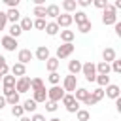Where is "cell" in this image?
<instances>
[{
  "label": "cell",
  "mask_w": 121,
  "mask_h": 121,
  "mask_svg": "<svg viewBox=\"0 0 121 121\" xmlns=\"http://www.w3.org/2000/svg\"><path fill=\"white\" fill-rule=\"evenodd\" d=\"M102 23L108 26V25H115L117 23V11L112 4H108L104 9H102Z\"/></svg>",
  "instance_id": "6da1fadb"
},
{
  "label": "cell",
  "mask_w": 121,
  "mask_h": 121,
  "mask_svg": "<svg viewBox=\"0 0 121 121\" xmlns=\"http://www.w3.org/2000/svg\"><path fill=\"white\" fill-rule=\"evenodd\" d=\"M62 96H64V89L60 85H51V89L47 91V100H51V102L59 104L62 100Z\"/></svg>",
  "instance_id": "7a4b0ae2"
},
{
  "label": "cell",
  "mask_w": 121,
  "mask_h": 121,
  "mask_svg": "<svg viewBox=\"0 0 121 121\" xmlns=\"http://www.w3.org/2000/svg\"><path fill=\"white\" fill-rule=\"evenodd\" d=\"M74 49H76L74 43H62V45H59V47H57V59H59V60L68 59V57L74 53Z\"/></svg>",
  "instance_id": "3957f363"
},
{
  "label": "cell",
  "mask_w": 121,
  "mask_h": 121,
  "mask_svg": "<svg viewBox=\"0 0 121 121\" xmlns=\"http://www.w3.org/2000/svg\"><path fill=\"white\" fill-rule=\"evenodd\" d=\"M62 89H64V93H74V91L78 89V78L72 76V74L64 76V79H62Z\"/></svg>",
  "instance_id": "277c9868"
},
{
  "label": "cell",
  "mask_w": 121,
  "mask_h": 121,
  "mask_svg": "<svg viewBox=\"0 0 121 121\" xmlns=\"http://www.w3.org/2000/svg\"><path fill=\"white\" fill-rule=\"evenodd\" d=\"M81 74L85 76L87 81H95V78H96V68H95V64H93L91 60L85 62V64H81Z\"/></svg>",
  "instance_id": "5b68a950"
},
{
  "label": "cell",
  "mask_w": 121,
  "mask_h": 121,
  "mask_svg": "<svg viewBox=\"0 0 121 121\" xmlns=\"http://www.w3.org/2000/svg\"><path fill=\"white\" fill-rule=\"evenodd\" d=\"M102 98H104V89L98 87V89H95L93 93H89V96H87V100H85L83 104H85V106H95V104L100 102Z\"/></svg>",
  "instance_id": "8992f818"
},
{
  "label": "cell",
  "mask_w": 121,
  "mask_h": 121,
  "mask_svg": "<svg viewBox=\"0 0 121 121\" xmlns=\"http://www.w3.org/2000/svg\"><path fill=\"white\" fill-rule=\"evenodd\" d=\"M15 91L21 95V93H26L30 91V78L28 76H23V78H17L15 81Z\"/></svg>",
  "instance_id": "52a82bcc"
},
{
  "label": "cell",
  "mask_w": 121,
  "mask_h": 121,
  "mask_svg": "<svg viewBox=\"0 0 121 121\" xmlns=\"http://www.w3.org/2000/svg\"><path fill=\"white\" fill-rule=\"evenodd\" d=\"M55 23H57V26L59 28H68L74 21H72V13H60L57 19H55Z\"/></svg>",
  "instance_id": "ba28073f"
},
{
  "label": "cell",
  "mask_w": 121,
  "mask_h": 121,
  "mask_svg": "<svg viewBox=\"0 0 121 121\" xmlns=\"http://www.w3.org/2000/svg\"><path fill=\"white\" fill-rule=\"evenodd\" d=\"M0 43L4 45V49L6 51H15L17 49V40L15 38H11V36H4V38H0Z\"/></svg>",
  "instance_id": "9c48e42d"
},
{
  "label": "cell",
  "mask_w": 121,
  "mask_h": 121,
  "mask_svg": "<svg viewBox=\"0 0 121 121\" xmlns=\"http://www.w3.org/2000/svg\"><path fill=\"white\" fill-rule=\"evenodd\" d=\"M34 59V53L30 51V49H19V53H17V60L21 62V64H26V62H30Z\"/></svg>",
  "instance_id": "30bf717a"
},
{
  "label": "cell",
  "mask_w": 121,
  "mask_h": 121,
  "mask_svg": "<svg viewBox=\"0 0 121 121\" xmlns=\"http://www.w3.org/2000/svg\"><path fill=\"white\" fill-rule=\"evenodd\" d=\"M104 95L108 96V98H119L121 96V89H119V85H115V83H110L108 87H106V91H104Z\"/></svg>",
  "instance_id": "8fae6325"
},
{
  "label": "cell",
  "mask_w": 121,
  "mask_h": 121,
  "mask_svg": "<svg viewBox=\"0 0 121 121\" xmlns=\"http://www.w3.org/2000/svg\"><path fill=\"white\" fill-rule=\"evenodd\" d=\"M34 57H36L38 60H43V62H45V60L51 57V55H49V47H47V45H40V47L34 51Z\"/></svg>",
  "instance_id": "7c38bea8"
},
{
  "label": "cell",
  "mask_w": 121,
  "mask_h": 121,
  "mask_svg": "<svg viewBox=\"0 0 121 121\" xmlns=\"http://www.w3.org/2000/svg\"><path fill=\"white\" fill-rule=\"evenodd\" d=\"M115 59H117V53H115L113 47H106V49L102 51V60H104V62L110 64V62H113Z\"/></svg>",
  "instance_id": "4fadbf2b"
},
{
  "label": "cell",
  "mask_w": 121,
  "mask_h": 121,
  "mask_svg": "<svg viewBox=\"0 0 121 121\" xmlns=\"http://www.w3.org/2000/svg\"><path fill=\"white\" fill-rule=\"evenodd\" d=\"M89 93H91V91H87L85 87H78L72 95H74V98H76L78 102H85V100H87V96H89Z\"/></svg>",
  "instance_id": "5bb4252c"
},
{
  "label": "cell",
  "mask_w": 121,
  "mask_h": 121,
  "mask_svg": "<svg viewBox=\"0 0 121 121\" xmlns=\"http://www.w3.org/2000/svg\"><path fill=\"white\" fill-rule=\"evenodd\" d=\"M60 15V8L57 6V4H49V6H45V17H53V19H57Z\"/></svg>",
  "instance_id": "9a60e30c"
},
{
  "label": "cell",
  "mask_w": 121,
  "mask_h": 121,
  "mask_svg": "<svg viewBox=\"0 0 121 121\" xmlns=\"http://www.w3.org/2000/svg\"><path fill=\"white\" fill-rule=\"evenodd\" d=\"M59 34H60V40H62V43H72V42H74V38H76V32H74V30H68V28L60 30Z\"/></svg>",
  "instance_id": "2e32d148"
},
{
  "label": "cell",
  "mask_w": 121,
  "mask_h": 121,
  "mask_svg": "<svg viewBox=\"0 0 121 121\" xmlns=\"http://www.w3.org/2000/svg\"><path fill=\"white\" fill-rule=\"evenodd\" d=\"M11 74H13L15 78H23V76H26V66L21 64V62H15V64L11 66Z\"/></svg>",
  "instance_id": "e0dca14e"
},
{
  "label": "cell",
  "mask_w": 121,
  "mask_h": 121,
  "mask_svg": "<svg viewBox=\"0 0 121 121\" xmlns=\"http://www.w3.org/2000/svg\"><path fill=\"white\" fill-rule=\"evenodd\" d=\"M32 93H34L32 100H34L36 104H40V102H45V100H47V91H45V87H42V89H38V91H32Z\"/></svg>",
  "instance_id": "ac0fdd59"
},
{
  "label": "cell",
  "mask_w": 121,
  "mask_h": 121,
  "mask_svg": "<svg viewBox=\"0 0 121 121\" xmlns=\"http://www.w3.org/2000/svg\"><path fill=\"white\" fill-rule=\"evenodd\" d=\"M6 19H8L11 25H15V23L21 19V13H19V9H17V8H15V9H8V11H6Z\"/></svg>",
  "instance_id": "d6986e66"
},
{
  "label": "cell",
  "mask_w": 121,
  "mask_h": 121,
  "mask_svg": "<svg viewBox=\"0 0 121 121\" xmlns=\"http://www.w3.org/2000/svg\"><path fill=\"white\" fill-rule=\"evenodd\" d=\"M59 64H60V60H59L57 57H49V59L45 60V68L49 70V74H51V72H57Z\"/></svg>",
  "instance_id": "ffe728a7"
},
{
  "label": "cell",
  "mask_w": 121,
  "mask_h": 121,
  "mask_svg": "<svg viewBox=\"0 0 121 121\" xmlns=\"http://www.w3.org/2000/svg\"><path fill=\"white\" fill-rule=\"evenodd\" d=\"M68 72L78 78V74L81 72V62H79V60H70V62H68Z\"/></svg>",
  "instance_id": "44dd1931"
},
{
  "label": "cell",
  "mask_w": 121,
  "mask_h": 121,
  "mask_svg": "<svg viewBox=\"0 0 121 121\" xmlns=\"http://www.w3.org/2000/svg\"><path fill=\"white\" fill-rule=\"evenodd\" d=\"M43 30H45L49 36H57V34L60 32V28L57 26V23H55V21H51V23H45V28H43Z\"/></svg>",
  "instance_id": "7402d4cb"
},
{
  "label": "cell",
  "mask_w": 121,
  "mask_h": 121,
  "mask_svg": "<svg viewBox=\"0 0 121 121\" xmlns=\"http://www.w3.org/2000/svg\"><path fill=\"white\" fill-rule=\"evenodd\" d=\"M95 68H96V74H104V76H108V74L112 72L110 64H108V62H104V60H100L98 64H95Z\"/></svg>",
  "instance_id": "603a6c76"
},
{
  "label": "cell",
  "mask_w": 121,
  "mask_h": 121,
  "mask_svg": "<svg viewBox=\"0 0 121 121\" xmlns=\"http://www.w3.org/2000/svg\"><path fill=\"white\" fill-rule=\"evenodd\" d=\"M60 6H62V9H64V13H72V11H76V8H78L76 0H64Z\"/></svg>",
  "instance_id": "cb8c5ba5"
},
{
  "label": "cell",
  "mask_w": 121,
  "mask_h": 121,
  "mask_svg": "<svg viewBox=\"0 0 121 121\" xmlns=\"http://www.w3.org/2000/svg\"><path fill=\"white\" fill-rule=\"evenodd\" d=\"M72 21H76V25H81V23H85V21H89V17H87V13L85 11H76L74 15H72Z\"/></svg>",
  "instance_id": "d4e9b609"
},
{
  "label": "cell",
  "mask_w": 121,
  "mask_h": 121,
  "mask_svg": "<svg viewBox=\"0 0 121 121\" xmlns=\"http://www.w3.org/2000/svg\"><path fill=\"white\" fill-rule=\"evenodd\" d=\"M95 81L98 83V87H100V89H104V87H108V85H110V76H104V74H96Z\"/></svg>",
  "instance_id": "484cf974"
},
{
  "label": "cell",
  "mask_w": 121,
  "mask_h": 121,
  "mask_svg": "<svg viewBox=\"0 0 121 121\" xmlns=\"http://www.w3.org/2000/svg\"><path fill=\"white\" fill-rule=\"evenodd\" d=\"M36 108H38V104H36L32 98H28V100H25V102H23V110H25V112L36 113Z\"/></svg>",
  "instance_id": "4316f807"
},
{
  "label": "cell",
  "mask_w": 121,
  "mask_h": 121,
  "mask_svg": "<svg viewBox=\"0 0 121 121\" xmlns=\"http://www.w3.org/2000/svg\"><path fill=\"white\" fill-rule=\"evenodd\" d=\"M42 87H45L42 78H30V91H38V89H42Z\"/></svg>",
  "instance_id": "83f0119b"
},
{
  "label": "cell",
  "mask_w": 121,
  "mask_h": 121,
  "mask_svg": "<svg viewBox=\"0 0 121 121\" xmlns=\"http://www.w3.org/2000/svg\"><path fill=\"white\" fill-rule=\"evenodd\" d=\"M21 34H23V30H21L19 23H15V25H11V26H9V34H8V36H11V38H15V40H17Z\"/></svg>",
  "instance_id": "f1b7e54d"
},
{
  "label": "cell",
  "mask_w": 121,
  "mask_h": 121,
  "mask_svg": "<svg viewBox=\"0 0 121 121\" xmlns=\"http://www.w3.org/2000/svg\"><path fill=\"white\" fill-rule=\"evenodd\" d=\"M32 13L36 15V19H45V6H34Z\"/></svg>",
  "instance_id": "f546056e"
},
{
  "label": "cell",
  "mask_w": 121,
  "mask_h": 121,
  "mask_svg": "<svg viewBox=\"0 0 121 121\" xmlns=\"http://www.w3.org/2000/svg\"><path fill=\"white\" fill-rule=\"evenodd\" d=\"M19 26H21L23 32H25V30H30V28H32V19H30V17H23L21 23H19Z\"/></svg>",
  "instance_id": "4dcf8cb0"
},
{
  "label": "cell",
  "mask_w": 121,
  "mask_h": 121,
  "mask_svg": "<svg viewBox=\"0 0 121 121\" xmlns=\"http://www.w3.org/2000/svg\"><path fill=\"white\" fill-rule=\"evenodd\" d=\"M78 30H79L81 34H87L89 30H93V23H91V21H85V23L78 25Z\"/></svg>",
  "instance_id": "1f68e13d"
},
{
  "label": "cell",
  "mask_w": 121,
  "mask_h": 121,
  "mask_svg": "<svg viewBox=\"0 0 121 121\" xmlns=\"http://www.w3.org/2000/svg\"><path fill=\"white\" fill-rule=\"evenodd\" d=\"M47 81H49L51 85H59V83H60V74H59V72H51V74L47 76Z\"/></svg>",
  "instance_id": "d6a6232c"
},
{
  "label": "cell",
  "mask_w": 121,
  "mask_h": 121,
  "mask_svg": "<svg viewBox=\"0 0 121 121\" xmlns=\"http://www.w3.org/2000/svg\"><path fill=\"white\" fill-rule=\"evenodd\" d=\"M15 81H17L15 76H4L2 78V85L4 87H15Z\"/></svg>",
  "instance_id": "836d02e7"
},
{
  "label": "cell",
  "mask_w": 121,
  "mask_h": 121,
  "mask_svg": "<svg viewBox=\"0 0 121 121\" xmlns=\"http://www.w3.org/2000/svg\"><path fill=\"white\" fill-rule=\"evenodd\" d=\"M6 104H9V106H15V104H19V93L15 91V93H11L9 96H6Z\"/></svg>",
  "instance_id": "e575fe53"
},
{
  "label": "cell",
  "mask_w": 121,
  "mask_h": 121,
  "mask_svg": "<svg viewBox=\"0 0 121 121\" xmlns=\"http://www.w3.org/2000/svg\"><path fill=\"white\" fill-rule=\"evenodd\" d=\"M76 117H78V121H89V117H91V113L87 112V110H78L76 112Z\"/></svg>",
  "instance_id": "d590c367"
},
{
  "label": "cell",
  "mask_w": 121,
  "mask_h": 121,
  "mask_svg": "<svg viewBox=\"0 0 121 121\" xmlns=\"http://www.w3.org/2000/svg\"><path fill=\"white\" fill-rule=\"evenodd\" d=\"M11 115H13V117H23V115H25V110H23V106H19V104L11 106Z\"/></svg>",
  "instance_id": "8d00e7d4"
},
{
  "label": "cell",
  "mask_w": 121,
  "mask_h": 121,
  "mask_svg": "<svg viewBox=\"0 0 121 121\" xmlns=\"http://www.w3.org/2000/svg\"><path fill=\"white\" fill-rule=\"evenodd\" d=\"M32 28L43 30V28H45V19H34V21H32Z\"/></svg>",
  "instance_id": "74e56055"
},
{
  "label": "cell",
  "mask_w": 121,
  "mask_h": 121,
  "mask_svg": "<svg viewBox=\"0 0 121 121\" xmlns=\"http://www.w3.org/2000/svg\"><path fill=\"white\" fill-rule=\"evenodd\" d=\"M74 100H76V98H74V95H72V93H64V96H62V100H60V102H62L64 106H70Z\"/></svg>",
  "instance_id": "f35d334b"
},
{
  "label": "cell",
  "mask_w": 121,
  "mask_h": 121,
  "mask_svg": "<svg viewBox=\"0 0 121 121\" xmlns=\"http://www.w3.org/2000/svg\"><path fill=\"white\" fill-rule=\"evenodd\" d=\"M110 68H112L115 74H121V60H119V59H115V60L112 62V66H110Z\"/></svg>",
  "instance_id": "ab89813d"
},
{
  "label": "cell",
  "mask_w": 121,
  "mask_h": 121,
  "mask_svg": "<svg viewBox=\"0 0 121 121\" xmlns=\"http://www.w3.org/2000/svg\"><path fill=\"white\" fill-rule=\"evenodd\" d=\"M66 110H68L70 113H76V112L79 110V102H78V100H74V102H72L70 106H66Z\"/></svg>",
  "instance_id": "60d3db41"
},
{
  "label": "cell",
  "mask_w": 121,
  "mask_h": 121,
  "mask_svg": "<svg viewBox=\"0 0 121 121\" xmlns=\"http://www.w3.org/2000/svg\"><path fill=\"white\" fill-rule=\"evenodd\" d=\"M57 102H51V100H45V110L47 112H57Z\"/></svg>",
  "instance_id": "b9f144b4"
},
{
  "label": "cell",
  "mask_w": 121,
  "mask_h": 121,
  "mask_svg": "<svg viewBox=\"0 0 121 121\" xmlns=\"http://www.w3.org/2000/svg\"><path fill=\"white\" fill-rule=\"evenodd\" d=\"M8 25V19H6V11H0V30H4Z\"/></svg>",
  "instance_id": "7bdbcfd3"
},
{
  "label": "cell",
  "mask_w": 121,
  "mask_h": 121,
  "mask_svg": "<svg viewBox=\"0 0 121 121\" xmlns=\"http://www.w3.org/2000/svg\"><path fill=\"white\" fill-rule=\"evenodd\" d=\"M93 4H95V8H98V9H104V8L108 6V0H95Z\"/></svg>",
  "instance_id": "ee69618b"
},
{
  "label": "cell",
  "mask_w": 121,
  "mask_h": 121,
  "mask_svg": "<svg viewBox=\"0 0 121 121\" xmlns=\"http://www.w3.org/2000/svg\"><path fill=\"white\" fill-rule=\"evenodd\" d=\"M11 93H15V87H4L2 89V96H9Z\"/></svg>",
  "instance_id": "f6af8a7d"
},
{
  "label": "cell",
  "mask_w": 121,
  "mask_h": 121,
  "mask_svg": "<svg viewBox=\"0 0 121 121\" xmlns=\"http://www.w3.org/2000/svg\"><path fill=\"white\" fill-rule=\"evenodd\" d=\"M8 72H9V66H8V62H6V64H0V76L4 78V76H8Z\"/></svg>",
  "instance_id": "bcb514c9"
},
{
  "label": "cell",
  "mask_w": 121,
  "mask_h": 121,
  "mask_svg": "<svg viewBox=\"0 0 121 121\" xmlns=\"http://www.w3.org/2000/svg\"><path fill=\"white\" fill-rule=\"evenodd\" d=\"M76 4L81 6V8H89L91 6V0H76Z\"/></svg>",
  "instance_id": "7dc6e473"
},
{
  "label": "cell",
  "mask_w": 121,
  "mask_h": 121,
  "mask_svg": "<svg viewBox=\"0 0 121 121\" xmlns=\"http://www.w3.org/2000/svg\"><path fill=\"white\" fill-rule=\"evenodd\" d=\"M30 121H45V117H43L42 113H32V117H30Z\"/></svg>",
  "instance_id": "c3c4849f"
},
{
  "label": "cell",
  "mask_w": 121,
  "mask_h": 121,
  "mask_svg": "<svg viewBox=\"0 0 121 121\" xmlns=\"http://www.w3.org/2000/svg\"><path fill=\"white\" fill-rule=\"evenodd\" d=\"M113 26H115V34H117V36H121V23L117 21V23H115Z\"/></svg>",
  "instance_id": "681fc988"
},
{
  "label": "cell",
  "mask_w": 121,
  "mask_h": 121,
  "mask_svg": "<svg viewBox=\"0 0 121 121\" xmlns=\"http://www.w3.org/2000/svg\"><path fill=\"white\" fill-rule=\"evenodd\" d=\"M115 108H117V112H121V96L115 98Z\"/></svg>",
  "instance_id": "f907efd6"
},
{
  "label": "cell",
  "mask_w": 121,
  "mask_h": 121,
  "mask_svg": "<svg viewBox=\"0 0 121 121\" xmlns=\"http://www.w3.org/2000/svg\"><path fill=\"white\" fill-rule=\"evenodd\" d=\"M4 106H6V96H2V95H0V110H2Z\"/></svg>",
  "instance_id": "816d5d0a"
},
{
  "label": "cell",
  "mask_w": 121,
  "mask_h": 121,
  "mask_svg": "<svg viewBox=\"0 0 121 121\" xmlns=\"http://www.w3.org/2000/svg\"><path fill=\"white\" fill-rule=\"evenodd\" d=\"M19 121H30V117L28 115H23V117H19Z\"/></svg>",
  "instance_id": "f5cc1de1"
},
{
  "label": "cell",
  "mask_w": 121,
  "mask_h": 121,
  "mask_svg": "<svg viewBox=\"0 0 121 121\" xmlns=\"http://www.w3.org/2000/svg\"><path fill=\"white\" fill-rule=\"evenodd\" d=\"M0 64H6V57L4 55H0Z\"/></svg>",
  "instance_id": "db71d44e"
},
{
  "label": "cell",
  "mask_w": 121,
  "mask_h": 121,
  "mask_svg": "<svg viewBox=\"0 0 121 121\" xmlns=\"http://www.w3.org/2000/svg\"><path fill=\"white\" fill-rule=\"evenodd\" d=\"M49 121H60V119H59V117H51Z\"/></svg>",
  "instance_id": "11a10c76"
},
{
  "label": "cell",
  "mask_w": 121,
  "mask_h": 121,
  "mask_svg": "<svg viewBox=\"0 0 121 121\" xmlns=\"http://www.w3.org/2000/svg\"><path fill=\"white\" fill-rule=\"evenodd\" d=\"M0 81H2V76H0Z\"/></svg>",
  "instance_id": "9f6ffc18"
},
{
  "label": "cell",
  "mask_w": 121,
  "mask_h": 121,
  "mask_svg": "<svg viewBox=\"0 0 121 121\" xmlns=\"http://www.w3.org/2000/svg\"><path fill=\"white\" fill-rule=\"evenodd\" d=\"M0 121H4V119H0Z\"/></svg>",
  "instance_id": "6f0895ef"
}]
</instances>
